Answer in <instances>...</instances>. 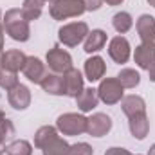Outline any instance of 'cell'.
I'll return each mask as SVG.
<instances>
[{
	"label": "cell",
	"instance_id": "27",
	"mask_svg": "<svg viewBox=\"0 0 155 155\" xmlns=\"http://www.w3.org/2000/svg\"><path fill=\"white\" fill-rule=\"evenodd\" d=\"M16 85H18V76H16V72L0 67V88H4V90L9 92V90L15 88Z\"/></svg>",
	"mask_w": 155,
	"mask_h": 155
},
{
	"label": "cell",
	"instance_id": "16",
	"mask_svg": "<svg viewBox=\"0 0 155 155\" xmlns=\"http://www.w3.org/2000/svg\"><path fill=\"white\" fill-rule=\"evenodd\" d=\"M134 61L137 63L139 69L148 71V67L155 61V47L146 45V43L137 45L135 47V52H134Z\"/></svg>",
	"mask_w": 155,
	"mask_h": 155
},
{
	"label": "cell",
	"instance_id": "40",
	"mask_svg": "<svg viewBox=\"0 0 155 155\" xmlns=\"http://www.w3.org/2000/svg\"><path fill=\"white\" fill-rule=\"evenodd\" d=\"M45 2H54V0H45Z\"/></svg>",
	"mask_w": 155,
	"mask_h": 155
},
{
	"label": "cell",
	"instance_id": "12",
	"mask_svg": "<svg viewBox=\"0 0 155 155\" xmlns=\"http://www.w3.org/2000/svg\"><path fill=\"white\" fill-rule=\"evenodd\" d=\"M63 83H65V94L71 96V97H78L81 94V90L85 88L83 87V76L78 69H69L65 74H63Z\"/></svg>",
	"mask_w": 155,
	"mask_h": 155
},
{
	"label": "cell",
	"instance_id": "10",
	"mask_svg": "<svg viewBox=\"0 0 155 155\" xmlns=\"http://www.w3.org/2000/svg\"><path fill=\"white\" fill-rule=\"evenodd\" d=\"M7 101H9V105H11L15 110H25V108L31 105V90H29L25 85L18 83L15 88L9 90Z\"/></svg>",
	"mask_w": 155,
	"mask_h": 155
},
{
	"label": "cell",
	"instance_id": "21",
	"mask_svg": "<svg viewBox=\"0 0 155 155\" xmlns=\"http://www.w3.org/2000/svg\"><path fill=\"white\" fill-rule=\"evenodd\" d=\"M43 155H69L71 153V144L61 139L60 135H56L54 139H51L43 148H41Z\"/></svg>",
	"mask_w": 155,
	"mask_h": 155
},
{
	"label": "cell",
	"instance_id": "37",
	"mask_svg": "<svg viewBox=\"0 0 155 155\" xmlns=\"http://www.w3.org/2000/svg\"><path fill=\"white\" fill-rule=\"evenodd\" d=\"M4 119H5V114H4V110H0V123H2Z\"/></svg>",
	"mask_w": 155,
	"mask_h": 155
},
{
	"label": "cell",
	"instance_id": "20",
	"mask_svg": "<svg viewBox=\"0 0 155 155\" xmlns=\"http://www.w3.org/2000/svg\"><path fill=\"white\" fill-rule=\"evenodd\" d=\"M105 43H107V33L103 29H94L85 38V52H88V54L97 52L105 47Z\"/></svg>",
	"mask_w": 155,
	"mask_h": 155
},
{
	"label": "cell",
	"instance_id": "5",
	"mask_svg": "<svg viewBox=\"0 0 155 155\" xmlns=\"http://www.w3.org/2000/svg\"><path fill=\"white\" fill-rule=\"evenodd\" d=\"M124 94V87L119 83L117 78H105L99 87H97V96L99 101H103L105 105H116L123 99Z\"/></svg>",
	"mask_w": 155,
	"mask_h": 155
},
{
	"label": "cell",
	"instance_id": "26",
	"mask_svg": "<svg viewBox=\"0 0 155 155\" xmlns=\"http://www.w3.org/2000/svg\"><path fill=\"white\" fill-rule=\"evenodd\" d=\"M5 153L7 155H33V146H31L29 141L18 139V141H13L11 144H7Z\"/></svg>",
	"mask_w": 155,
	"mask_h": 155
},
{
	"label": "cell",
	"instance_id": "7",
	"mask_svg": "<svg viewBox=\"0 0 155 155\" xmlns=\"http://www.w3.org/2000/svg\"><path fill=\"white\" fill-rule=\"evenodd\" d=\"M112 130V119L103 112H96L87 117V134L92 137H103Z\"/></svg>",
	"mask_w": 155,
	"mask_h": 155
},
{
	"label": "cell",
	"instance_id": "3",
	"mask_svg": "<svg viewBox=\"0 0 155 155\" xmlns=\"http://www.w3.org/2000/svg\"><path fill=\"white\" fill-rule=\"evenodd\" d=\"M88 33L90 31H88V25L85 22H71V24H65L63 27H60L58 38L67 47H76L78 43H81L87 38Z\"/></svg>",
	"mask_w": 155,
	"mask_h": 155
},
{
	"label": "cell",
	"instance_id": "18",
	"mask_svg": "<svg viewBox=\"0 0 155 155\" xmlns=\"http://www.w3.org/2000/svg\"><path fill=\"white\" fill-rule=\"evenodd\" d=\"M121 107H123V112L126 114L128 117L132 116H137V114H144L146 112V103L141 96H126L121 99Z\"/></svg>",
	"mask_w": 155,
	"mask_h": 155
},
{
	"label": "cell",
	"instance_id": "29",
	"mask_svg": "<svg viewBox=\"0 0 155 155\" xmlns=\"http://www.w3.org/2000/svg\"><path fill=\"white\" fill-rule=\"evenodd\" d=\"M0 135H2L4 139H9V137L15 135V126H13V123H11L7 117L0 123Z\"/></svg>",
	"mask_w": 155,
	"mask_h": 155
},
{
	"label": "cell",
	"instance_id": "35",
	"mask_svg": "<svg viewBox=\"0 0 155 155\" xmlns=\"http://www.w3.org/2000/svg\"><path fill=\"white\" fill-rule=\"evenodd\" d=\"M103 2H107L108 5H119V4H123L124 0H103Z\"/></svg>",
	"mask_w": 155,
	"mask_h": 155
},
{
	"label": "cell",
	"instance_id": "4",
	"mask_svg": "<svg viewBox=\"0 0 155 155\" xmlns=\"http://www.w3.org/2000/svg\"><path fill=\"white\" fill-rule=\"evenodd\" d=\"M56 128L63 135H79V134L87 132V117L76 114V112L61 114L56 121Z\"/></svg>",
	"mask_w": 155,
	"mask_h": 155
},
{
	"label": "cell",
	"instance_id": "6",
	"mask_svg": "<svg viewBox=\"0 0 155 155\" xmlns=\"http://www.w3.org/2000/svg\"><path fill=\"white\" fill-rule=\"evenodd\" d=\"M47 65L52 72L65 74L69 69H72V56L60 47H52L47 52Z\"/></svg>",
	"mask_w": 155,
	"mask_h": 155
},
{
	"label": "cell",
	"instance_id": "2",
	"mask_svg": "<svg viewBox=\"0 0 155 155\" xmlns=\"http://www.w3.org/2000/svg\"><path fill=\"white\" fill-rule=\"evenodd\" d=\"M49 13L54 20L76 18L85 13V4H83V0H54L51 4Z\"/></svg>",
	"mask_w": 155,
	"mask_h": 155
},
{
	"label": "cell",
	"instance_id": "30",
	"mask_svg": "<svg viewBox=\"0 0 155 155\" xmlns=\"http://www.w3.org/2000/svg\"><path fill=\"white\" fill-rule=\"evenodd\" d=\"M101 2H103V0H83L85 11H97V9L101 7Z\"/></svg>",
	"mask_w": 155,
	"mask_h": 155
},
{
	"label": "cell",
	"instance_id": "9",
	"mask_svg": "<svg viewBox=\"0 0 155 155\" xmlns=\"http://www.w3.org/2000/svg\"><path fill=\"white\" fill-rule=\"evenodd\" d=\"M24 76L27 78L29 81L33 83H41V79L47 76V71H45V63L36 58V56H27L25 63H24V69H22Z\"/></svg>",
	"mask_w": 155,
	"mask_h": 155
},
{
	"label": "cell",
	"instance_id": "19",
	"mask_svg": "<svg viewBox=\"0 0 155 155\" xmlns=\"http://www.w3.org/2000/svg\"><path fill=\"white\" fill-rule=\"evenodd\" d=\"M99 103V96L96 88H83L81 94L76 97V105L81 112H92Z\"/></svg>",
	"mask_w": 155,
	"mask_h": 155
},
{
	"label": "cell",
	"instance_id": "25",
	"mask_svg": "<svg viewBox=\"0 0 155 155\" xmlns=\"http://www.w3.org/2000/svg\"><path fill=\"white\" fill-rule=\"evenodd\" d=\"M58 135V128H54V126H41V128H38V132L35 134V146L36 148H43L51 139H54Z\"/></svg>",
	"mask_w": 155,
	"mask_h": 155
},
{
	"label": "cell",
	"instance_id": "22",
	"mask_svg": "<svg viewBox=\"0 0 155 155\" xmlns=\"http://www.w3.org/2000/svg\"><path fill=\"white\" fill-rule=\"evenodd\" d=\"M43 5H45V0H24L22 15L25 16L27 22H31V20H38L40 16H41Z\"/></svg>",
	"mask_w": 155,
	"mask_h": 155
},
{
	"label": "cell",
	"instance_id": "32",
	"mask_svg": "<svg viewBox=\"0 0 155 155\" xmlns=\"http://www.w3.org/2000/svg\"><path fill=\"white\" fill-rule=\"evenodd\" d=\"M4 15H2V11H0V52H2V49H4Z\"/></svg>",
	"mask_w": 155,
	"mask_h": 155
},
{
	"label": "cell",
	"instance_id": "14",
	"mask_svg": "<svg viewBox=\"0 0 155 155\" xmlns=\"http://www.w3.org/2000/svg\"><path fill=\"white\" fill-rule=\"evenodd\" d=\"M128 126H130V134L137 139V141H143L148 132H150V121H148V116L146 112L144 114H137V116L128 117Z\"/></svg>",
	"mask_w": 155,
	"mask_h": 155
},
{
	"label": "cell",
	"instance_id": "23",
	"mask_svg": "<svg viewBox=\"0 0 155 155\" xmlns=\"http://www.w3.org/2000/svg\"><path fill=\"white\" fill-rule=\"evenodd\" d=\"M117 79L124 88H135L141 83V74L135 69H121L117 74Z\"/></svg>",
	"mask_w": 155,
	"mask_h": 155
},
{
	"label": "cell",
	"instance_id": "17",
	"mask_svg": "<svg viewBox=\"0 0 155 155\" xmlns=\"http://www.w3.org/2000/svg\"><path fill=\"white\" fill-rule=\"evenodd\" d=\"M40 87H41L47 94H51V96H61V94H65L63 76H61V74H56V72L47 74V76L41 79Z\"/></svg>",
	"mask_w": 155,
	"mask_h": 155
},
{
	"label": "cell",
	"instance_id": "28",
	"mask_svg": "<svg viewBox=\"0 0 155 155\" xmlns=\"http://www.w3.org/2000/svg\"><path fill=\"white\" fill-rule=\"evenodd\" d=\"M69 155H94V150L87 143H76V144L71 146V153Z\"/></svg>",
	"mask_w": 155,
	"mask_h": 155
},
{
	"label": "cell",
	"instance_id": "39",
	"mask_svg": "<svg viewBox=\"0 0 155 155\" xmlns=\"http://www.w3.org/2000/svg\"><path fill=\"white\" fill-rule=\"evenodd\" d=\"M2 56H4V52H0V67H2Z\"/></svg>",
	"mask_w": 155,
	"mask_h": 155
},
{
	"label": "cell",
	"instance_id": "13",
	"mask_svg": "<svg viewBox=\"0 0 155 155\" xmlns=\"http://www.w3.org/2000/svg\"><path fill=\"white\" fill-rule=\"evenodd\" d=\"M107 72V63L101 56H92L85 61V76L88 81H99Z\"/></svg>",
	"mask_w": 155,
	"mask_h": 155
},
{
	"label": "cell",
	"instance_id": "33",
	"mask_svg": "<svg viewBox=\"0 0 155 155\" xmlns=\"http://www.w3.org/2000/svg\"><path fill=\"white\" fill-rule=\"evenodd\" d=\"M148 76H150V81H153L155 83V61L148 67Z\"/></svg>",
	"mask_w": 155,
	"mask_h": 155
},
{
	"label": "cell",
	"instance_id": "36",
	"mask_svg": "<svg viewBox=\"0 0 155 155\" xmlns=\"http://www.w3.org/2000/svg\"><path fill=\"white\" fill-rule=\"evenodd\" d=\"M148 155H155V144H152V146H150V152H148Z\"/></svg>",
	"mask_w": 155,
	"mask_h": 155
},
{
	"label": "cell",
	"instance_id": "34",
	"mask_svg": "<svg viewBox=\"0 0 155 155\" xmlns=\"http://www.w3.org/2000/svg\"><path fill=\"white\" fill-rule=\"evenodd\" d=\"M5 148H7V146H5V139H4V137L0 135V155L5 153Z\"/></svg>",
	"mask_w": 155,
	"mask_h": 155
},
{
	"label": "cell",
	"instance_id": "15",
	"mask_svg": "<svg viewBox=\"0 0 155 155\" xmlns=\"http://www.w3.org/2000/svg\"><path fill=\"white\" fill-rule=\"evenodd\" d=\"M25 60H27V56H25L22 51H18V49H11V51L4 52V56H2V67L7 69V71L18 72V71L24 69Z\"/></svg>",
	"mask_w": 155,
	"mask_h": 155
},
{
	"label": "cell",
	"instance_id": "1",
	"mask_svg": "<svg viewBox=\"0 0 155 155\" xmlns=\"http://www.w3.org/2000/svg\"><path fill=\"white\" fill-rule=\"evenodd\" d=\"M4 31L15 41H27L31 36V27L22 9H9L4 15Z\"/></svg>",
	"mask_w": 155,
	"mask_h": 155
},
{
	"label": "cell",
	"instance_id": "38",
	"mask_svg": "<svg viewBox=\"0 0 155 155\" xmlns=\"http://www.w3.org/2000/svg\"><path fill=\"white\" fill-rule=\"evenodd\" d=\"M148 4H150V5H153V7H155V0H148Z\"/></svg>",
	"mask_w": 155,
	"mask_h": 155
},
{
	"label": "cell",
	"instance_id": "11",
	"mask_svg": "<svg viewBox=\"0 0 155 155\" xmlns=\"http://www.w3.org/2000/svg\"><path fill=\"white\" fill-rule=\"evenodd\" d=\"M137 33L143 40V43L155 47V18L150 15H141L137 18Z\"/></svg>",
	"mask_w": 155,
	"mask_h": 155
},
{
	"label": "cell",
	"instance_id": "24",
	"mask_svg": "<svg viewBox=\"0 0 155 155\" xmlns=\"http://www.w3.org/2000/svg\"><path fill=\"white\" fill-rule=\"evenodd\" d=\"M112 25H114V29H116L119 35H124V33H128V31L132 29V25H134V18L130 16V13L121 11V13H116V15H114V18H112Z\"/></svg>",
	"mask_w": 155,
	"mask_h": 155
},
{
	"label": "cell",
	"instance_id": "31",
	"mask_svg": "<svg viewBox=\"0 0 155 155\" xmlns=\"http://www.w3.org/2000/svg\"><path fill=\"white\" fill-rule=\"evenodd\" d=\"M105 155H134V153H130V152H128V150H124V148L112 146V148H108V150L105 152Z\"/></svg>",
	"mask_w": 155,
	"mask_h": 155
},
{
	"label": "cell",
	"instance_id": "8",
	"mask_svg": "<svg viewBox=\"0 0 155 155\" xmlns=\"http://www.w3.org/2000/svg\"><path fill=\"white\" fill-rule=\"evenodd\" d=\"M130 41L124 38V36H116V38L110 40L108 43V54L110 58L116 61V63H126L130 60Z\"/></svg>",
	"mask_w": 155,
	"mask_h": 155
}]
</instances>
